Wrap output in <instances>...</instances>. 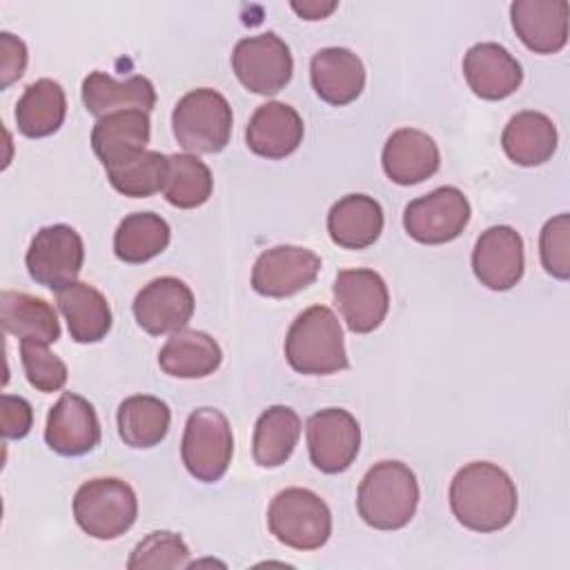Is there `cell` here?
I'll return each instance as SVG.
<instances>
[{"label":"cell","instance_id":"6da1fadb","mask_svg":"<svg viewBox=\"0 0 570 570\" xmlns=\"http://www.w3.org/2000/svg\"><path fill=\"white\" fill-rule=\"evenodd\" d=\"M450 508L461 525L474 532H497L517 514V485L505 470L490 461L463 465L450 483Z\"/></svg>","mask_w":570,"mask_h":570},{"label":"cell","instance_id":"7a4b0ae2","mask_svg":"<svg viewBox=\"0 0 570 570\" xmlns=\"http://www.w3.org/2000/svg\"><path fill=\"white\" fill-rule=\"evenodd\" d=\"M416 505V476L401 461H379L361 479L356 510L358 517L376 530H399L407 525Z\"/></svg>","mask_w":570,"mask_h":570},{"label":"cell","instance_id":"3957f363","mask_svg":"<svg viewBox=\"0 0 570 570\" xmlns=\"http://www.w3.org/2000/svg\"><path fill=\"white\" fill-rule=\"evenodd\" d=\"M285 358L298 374H334L347 367L343 327L325 305L301 312L285 336Z\"/></svg>","mask_w":570,"mask_h":570},{"label":"cell","instance_id":"277c9868","mask_svg":"<svg viewBox=\"0 0 570 570\" xmlns=\"http://www.w3.org/2000/svg\"><path fill=\"white\" fill-rule=\"evenodd\" d=\"M232 107L209 87L185 94L171 111V129L178 145L191 154H218L232 136Z\"/></svg>","mask_w":570,"mask_h":570},{"label":"cell","instance_id":"5b68a950","mask_svg":"<svg viewBox=\"0 0 570 570\" xmlns=\"http://www.w3.org/2000/svg\"><path fill=\"white\" fill-rule=\"evenodd\" d=\"M73 517L85 534L100 541L118 539L136 523L138 499L120 479H91L76 490Z\"/></svg>","mask_w":570,"mask_h":570},{"label":"cell","instance_id":"8992f818","mask_svg":"<svg viewBox=\"0 0 570 570\" xmlns=\"http://www.w3.org/2000/svg\"><path fill=\"white\" fill-rule=\"evenodd\" d=\"M267 525L276 541L294 550H318L332 534V512L312 490L285 488L267 508Z\"/></svg>","mask_w":570,"mask_h":570},{"label":"cell","instance_id":"52a82bcc","mask_svg":"<svg viewBox=\"0 0 570 570\" xmlns=\"http://www.w3.org/2000/svg\"><path fill=\"white\" fill-rule=\"evenodd\" d=\"M234 436L227 416L216 407H198L187 416L180 456L187 472L203 483L223 479L232 463Z\"/></svg>","mask_w":570,"mask_h":570},{"label":"cell","instance_id":"ba28073f","mask_svg":"<svg viewBox=\"0 0 570 570\" xmlns=\"http://www.w3.org/2000/svg\"><path fill=\"white\" fill-rule=\"evenodd\" d=\"M232 69L245 89L261 96H274L292 80L294 60L285 40L274 31H267L236 42L232 51Z\"/></svg>","mask_w":570,"mask_h":570},{"label":"cell","instance_id":"9c48e42d","mask_svg":"<svg viewBox=\"0 0 570 570\" xmlns=\"http://www.w3.org/2000/svg\"><path fill=\"white\" fill-rule=\"evenodd\" d=\"M85 261L80 234L69 225H47L36 232L27 249L24 263L29 276L49 289H62L76 283Z\"/></svg>","mask_w":570,"mask_h":570},{"label":"cell","instance_id":"30bf717a","mask_svg":"<svg viewBox=\"0 0 570 570\" xmlns=\"http://www.w3.org/2000/svg\"><path fill=\"white\" fill-rule=\"evenodd\" d=\"M470 223V203L459 187L445 185L407 203L403 227L423 245H441L459 238Z\"/></svg>","mask_w":570,"mask_h":570},{"label":"cell","instance_id":"8fae6325","mask_svg":"<svg viewBox=\"0 0 570 570\" xmlns=\"http://www.w3.org/2000/svg\"><path fill=\"white\" fill-rule=\"evenodd\" d=\"M305 432L309 459L321 472L338 474L354 463L361 448V428L347 410L325 407L314 412Z\"/></svg>","mask_w":570,"mask_h":570},{"label":"cell","instance_id":"7c38bea8","mask_svg":"<svg viewBox=\"0 0 570 570\" xmlns=\"http://www.w3.org/2000/svg\"><path fill=\"white\" fill-rule=\"evenodd\" d=\"M321 272V256L298 245L265 249L252 269V287L261 296L285 298L309 287Z\"/></svg>","mask_w":570,"mask_h":570},{"label":"cell","instance_id":"4fadbf2b","mask_svg":"<svg viewBox=\"0 0 570 570\" xmlns=\"http://www.w3.org/2000/svg\"><path fill=\"white\" fill-rule=\"evenodd\" d=\"M334 301L354 334H370L387 314L390 292L374 269H341L334 281Z\"/></svg>","mask_w":570,"mask_h":570},{"label":"cell","instance_id":"5bb4252c","mask_svg":"<svg viewBox=\"0 0 570 570\" xmlns=\"http://www.w3.org/2000/svg\"><path fill=\"white\" fill-rule=\"evenodd\" d=\"M194 305V294L187 283L176 276H160L136 294L134 316L147 334L163 336L185 330L191 321Z\"/></svg>","mask_w":570,"mask_h":570},{"label":"cell","instance_id":"9a60e30c","mask_svg":"<svg viewBox=\"0 0 570 570\" xmlns=\"http://www.w3.org/2000/svg\"><path fill=\"white\" fill-rule=\"evenodd\" d=\"M525 267L523 238L510 225L488 227L472 249L474 276L494 292H505L514 287Z\"/></svg>","mask_w":570,"mask_h":570},{"label":"cell","instance_id":"2e32d148","mask_svg":"<svg viewBox=\"0 0 570 570\" xmlns=\"http://www.w3.org/2000/svg\"><path fill=\"white\" fill-rule=\"evenodd\" d=\"M47 445L62 456H80L100 443V421L94 405L73 392H65L47 414Z\"/></svg>","mask_w":570,"mask_h":570},{"label":"cell","instance_id":"e0dca14e","mask_svg":"<svg viewBox=\"0 0 570 570\" xmlns=\"http://www.w3.org/2000/svg\"><path fill=\"white\" fill-rule=\"evenodd\" d=\"M463 76L479 98L503 100L521 87L523 69L505 47L476 42L463 56Z\"/></svg>","mask_w":570,"mask_h":570},{"label":"cell","instance_id":"ac0fdd59","mask_svg":"<svg viewBox=\"0 0 570 570\" xmlns=\"http://www.w3.org/2000/svg\"><path fill=\"white\" fill-rule=\"evenodd\" d=\"M510 20L519 40L534 53H557L568 42L566 0H514Z\"/></svg>","mask_w":570,"mask_h":570},{"label":"cell","instance_id":"d6986e66","mask_svg":"<svg viewBox=\"0 0 570 570\" xmlns=\"http://www.w3.org/2000/svg\"><path fill=\"white\" fill-rule=\"evenodd\" d=\"M383 171L396 185H416L434 176L441 154L432 136L421 129L403 127L392 131L381 154Z\"/></svg>","mask_w":570,"mask_h":570},{"label":"cell","instance_id":"ffe728a7","mask_svg":"<svg viewBox=\"0 0 570 570\" xmlns=\"http://www.w3.org/2000/svg\"><path fill=\"white\" fill-rule=\"evenodd\" d=\"M303 120L298 111L285 102L261 105L245 129L247 147L267 160H281L298 149L303 142Z\"/></svg>","mask_w":570,"mask_h":570},{"label":"cell","instance_id":"44dd1931","mask_svg":"<svg viewBox=\"0 0 570 570\" xmlns=\"http://www.w3.org/2000/svg\"><path fill=\"white\" fill-rule=\"evenodd\" d=\"M309 80L321 100L343 107L361 96L365 87V67L354 51L345 47H325L312 56Z\"/></svg>","mask_w":570,"mask_h":570},{"label":"cell","instance_id":"7402d4cb","mask_svg":"<svg viewBox=\"0 0 570 570\" xmlns=\"http://www.w3.org/2000/svg\"><path fill=\"white\" fill-rule=\"evenodd\" d=\"M151 122L147 111H116L98 118L91 129V147L105 169L122 165L147 151Z\"/></svg>","mask_w":570,"mask_h":570},{"label":"cell","instance_id":"603a6c76","mask_svg":"<svg viewBox=\"0 0 570 570\" xmlns=\"http://www.w3.org/2000/svg\"><path fill=\"white\" fill-rule=\"evenodd\" d=\"M85 109L98 118L116 111H151L156 105V89L149 78L131 76L116 80L109 73L91 71L82 80Z\"/></svg>","mask_w":570,"mask_h":570},{"label":"cell","instance_id":"cb8c5ba5","mask_svg":"<svg viewBox=\"0 0 570 570\" xmlns=\"http://www.w3.org/2000/svg\"><path fill=\"white\" fill-rule=\"evenodd\" d=\"M330 238L345 249H365L383 232V209L367 194H347L338 198L327 214Z\"/></svg>","mask_w":570,"mask_h":570},{"label":"cell","instance_id":"d4e9b609","mask_svg":"<svg viewBox=\"0 0 570 570\" xmlns=\"http://www.w3.org/2000/svg\"><path fill=\"white\" fill-rule=\"evenodd\" d=\"M56 303L76 343H98L111 330V307L89 283H71L56 292Z\"/></svg>","mask_w":570,"mask_h":570},{"label":"cell","instance_id":"484cf974","mask_svg":"<svg viewBox=\"0 0 570 570\" xmlns=\"http://www.w3.org/2000/svg\"><path fill=\"white\" fill-rule=\"evenodd\" d=\"M220 345L200 330L174 332L158 352V365L176 379H203L220 367Z\"/></svg>","mask_w":570,"mask_h":570},{"label":"cell","instance_id":"4316f807","mask_svg":"<svg viewBox=\"0 0 570 570\" xmlns=\"http://www.w3.org/2000/svg\"><path fill=\"white\" fill-rule=\"evenodd\" d=\"M557 140L554 122L541 111L514 114L501 134L505 156L521 167L548 163L557 151Z\"/></svg>","mask_w":570,"mask_h":570},{"label":"cell","instance_id":"83f0119b","mask_svg":"<svg viewBox=\"0 0 570 570\" xmlns=\"http://www.w3.org/2000/svg\"><path fill=\"white\" fill-rule=\"evenodd\" d=\"M2 330L20 341H38L51 345L60 338V323L56 309L38 296L4 289L0 296Z\"/></svg>","mask_w":570,"mask_h":570},{"label":"cell","instance_id":"f1b7e54d","mask_svg":"<svg viewBox=\"0 0 570 570\" xmlns=\"http://www.w3.org/2000/svg\"><path fill=\"white\" fill-rule=\"evenodd\" d=\"M67 114L65 89L51 80L40 78L31 82L16 105L18 131L27 138H45L60 129Z\"/></svg>","mask_w":570,"mask_h":570},{"label":"cell","instance_id":"f546056e","mask_svg":"<svg viewBox=\"0 0 570 570\" xmlns=\"http://www.w3.org/2000/svg\"><path fill=\"white\" fill-rule=\"evenodd\" d=\"M301 416L287 405H272L267 407L256 425H254V441L252 454L261 468H278L283 465L301 436Z\"/></svg>","mask_w":570,"mask_h":570},{"label":"cell","instance_id":"4dcf8cb0","mask_svg":"<svg viewBox=\"0 0 570 570\" xmlns=\"http://www.w3.org/2000/svg\"><path fill=\"white\" fill-rule=\"evenodd\" d=\"M169 238L171 229L163 216L136 212L120 220L114 234V254L129 265L147 263L167 249Z\"/></svg>","mask_w":570,"mask_h":570},{"label":"cell","instance_id":"1f68e13d","mask_svg":"<svg viewBox=\"0 0 570 570\" xmlns=\"http://www.w3.org/2000/svg\"><path fill=\"white\" fill-rule=\"evenodd\" d=\"M169 421L167 403L151 394H134L118 405V434L129 448L158 445L167 436Z\"/></svg>","mask_w":570,"mask_h":570},{"label":"cell","instance_id":"d6a6232c","mask_svg":"<svg viewBox=\"0 0 570 570\" xmlns=\"http://www.w3.org/2000/svg\"><path fill=\"white\" fill-rule=\"evenodd\" d=\"M214 189V178L209 167L191 154L167 156V176L163 185V196L169 205L178 209H194L209 200Z\"/></svg>","mask_w":570,"mask_h":570},{"label":"cell","instance_id":"836d02e7","mask_svg":"<svg viewBox=\"0 0 570 570\" xmlns=\"http://www.w3.org/2000/svg\"><path fill=\"white\" fill-rule=\"evenodd\" d=\"M167 176V156L160 151H142L131 160L109 167L107 178L111 187L131 198H147L163 191Z\"/></svg>","mask_w":570,"mask_h":570},{"label":"cell","instance_id":"e575fe53","mask_svg":"<svg viewBox=\"0 0 570 570\" xmlns=\"http://www.w3.org/2000/svg\"><path fill=\"white\" fill-rule=\"evenodd\" d=\"M191 552L180 534L169 530H156L149 532L138 546L134 548L127 568L140 570V568H187Z\"/></svg>","mask_w":570,"mask_h":570},{"label":"cell","instance_id":"d590c367","mask_svg":"<svg viewBox=\"0 0 570 570\" xmlns=\"http://www.w3.org/2000/svg\"><path fill=\"white\" fill-rule=\"evenodd\" d=\"M20 358L24 376L38 392H58L67 383V365L49 352V345L38 341H20Z\"/></svg>","mask_w":570,"mask_h":570},{"label":"cell","instance_id":"8d00e7d4","mask_svg":"<svg viewBox=\"0 0 570 570\" xmlns=\"http://www.w3.org/2000/svg\"><path fill=\"white\" fill-rule=\"evenodd\" d=\"M541 265L559 281L570 278V216L557 214L550 218L539 236Z\"/></svg>","mask_w":570,"mask_h":570},{"label":"cell","instance_id":"74e56055","mask_svg":"<svg viewBox=\"0 0 570 570\" xmlns=\"http://www.w3.org/2000/svg\"><path fill=\"white\" fill-rule=\"evenodd\" d=\"M0 419L4 439H22L33 425V410L27 399L2 394L0 399Z\"/></svg>","mask_w":570,"mask_h":570},{"label":"cell","instance_id":"f35d334b","mask_svg":"<svg viewBox=\"0 0 570 570\" xmlns=\"http://www.w3.org/2000/svg\"><path fill=\"white\" fill-rule=\"evenodd\" d=\"M0 51H2V80H0V87L7 89L11 82H16L24 73L27 47H24V42L18 36H13L9 31H2L0 33Z\"/></svg>","mask_w":570,"mask_h":570},{"label":"cell","instance_id":"ab89813d","mask_svg":"<svg viewBox=\"0 0 570 570\" xmlns=\"http://www.w3.org/2000/svg\"><path fill=\"white\" fill-rule=\"evenodd\" d=\"M303 20H323L327 18L336 7L338 2L336 0H294L289 4Z\"/></svg>","mask_w":570,"mask_h":570}]
</instances>
